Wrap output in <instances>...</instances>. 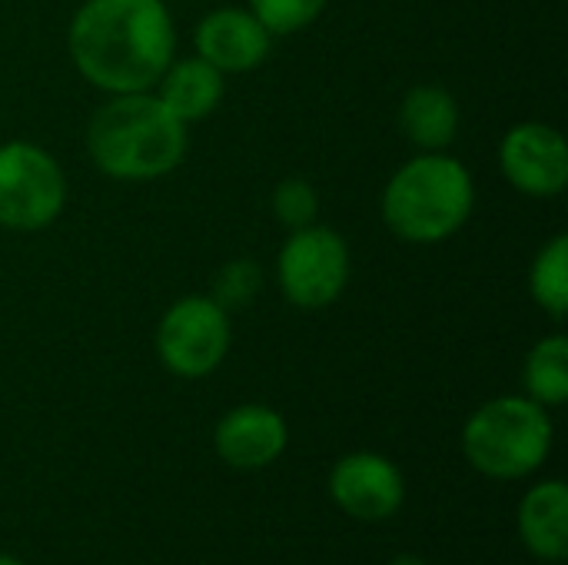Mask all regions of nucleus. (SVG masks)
<instances>
[{
    "instance_id": "nucleus-2",
    "label": "nucleus",
    "mask_w": 568,
    "mask_h": 565,
    "mask_svg": "<svg viewBox=\"0 0 568 565\" xmlns=\"http://www.w3.org/2000/svg\"><path fill=\"white\" fill-rule=\"evenodd\" d=\"M186 123L173 117L153 90L113 93L87 123L93 167L120 183H146L173 173L186 157Z\"/></svg>"
},
{
    "instance_id": "nucleus-17",
    "label": "nucleus",
    "mask_w": 568,
    "mask_h": 565,
    "mask_svg": "<svg viewBox=\"0 0 568 565\" xmlns=\"http://www.w3.org/2000/svg\"><path fill=\"white\" fill-rule=\"evenodd\" d=\"M329 0H250V10L273 37H293L316 23Z\"/></svg>"
},
{
    "instance_id": "nucleus-5",
    "label": "nucleus",
    "mask_w": 568,
    "mask_h": 565,
    "mask_svg": "<svg viewBox=\"0 0 568 565\" xmlns=\"http://www.w3.org/2000/svg\"><path fill=\"white\" fill-rule=\"evenodd\" d=\"M67 206V173L57 157L30 140L0 143V226L37 233L60 220Z\"/></svg>"
},
{
    "instance_id": "nucleus-22",
    "label": "nucleus",
    "mask_w": 568,
    "mask_h": 565,
    "mask_svg": "<svg viewBox=\"0 0 568 565\" xmlns=\"http://www.w3.org/2000/svg\"><path fill=\"white\" fill-rule=\"evenodd\" d=\"M556 565H559V563H556Z\"/></svg>"
},
{
    "instance_id": "nucleus-20",
    "label": "nucleus",
    "mask_w": 568,
    "mask_h": 565,
    "mask_svg": "<svg viewBox=\"0 0 568 565\" xmlns=\"http://www.w3.org/2000/svg\"><path fill=\"white\" fill-rule=\"evenodd\" d=\"M389 565H429L426 559H419V556H396Z\"/></svg>"
},
{
    "instance_id": "nucleus-3",
    "label": "nucleus",
    "mask_w": 568,
    "mask_h": 565,
    "mask_svg": "<svg viewBox=\"0 0 568 565\" xmlns=\"http://www.w3.org/2000/svg\"><path fill=\"white\" fill-rule=\"evenodd\" d=\"M383 223L393 236L416 246H436L456 236L476 210V180L459 157L419 153L403 163L383 196Z\"/></svg>"
},
{
    "instance_id": "nucleus-10",
    "label": "nucleus",
    "mask_w": 568,
    "mask_h": 565,
    "mask_svg": "<svg viewBox=\"0 0 568 565\" xmlns=\"http://www.w3.org/2000/svg\"><path fill=\"white\" fill-rule=\"evenodd\" d=\"M273 40L276 37L256 20L250 7H216L193 30L196 57L213 63L220 73H250L263 67Z\"/></svg>"
},
{
    "instance_id": "nucleus-7",
    "label": "nucleus",
    "mask_w": 568,
    "mask_h": 565,
    "mask_svg": "<svg viewBox=\"0 0 568 565\" xmlns=\"http://www.w3.org/2000/svg\"><path fill=\"white\" fill-rule=\"evenodd\" d=\"M156 360L166 373L180 380H203L223 366L233 326L230 310L220 306L213 296H180L166 306L156 323Z\"/></svg>"
},
{
    "instance_id": "nucleus-4",
    "label": "nucleus",
    "mask_w": 568,
    "mask_h": 565,
    "mask_svg": "<svg viewBox=\"0 0 568 565\" xmlns=\"http://www.w3.org/2000/svg\"><path fill=\"white\" fill-rule=\"evenodd\" d=\"M552 420L529 396H496L463 426V453L489 480H526L552 453Z\"/></svg>"
},
{
    "instance_id": "nucleus-15",
    "label": "nucleus",
    "mask_w": 568,
    "mask_h": 565,
    "mask_svg": "<svg viewBox=\"0 0 568 565\" xmlns=\"http://www.w3.org/2000/svg\"><path fill=\"white\" fill-rule=\"evenodd\" d=\"M526 396L539 406H562L568 400V340L566 333L542 336L523 366Z\"/></svg>"
},
{
    "instance_id": "nucleus-1",
    "label": "nucleus",
    "mask_w": 568,
    "mask_h": 565,
    "mask_svg": "<svg viewBox=\"0 0 568 565\" xmlns=\"http://www.w3.org/2000/svg\"><path fill=\"white\" fill-rule=\"evenodd\" d=\"M77 73L103 93L153 90L176 57L166 0H83L67 27Z\"/></svg>"
},
{
    "instance_id": "nucleus-11",
    "label": "nucleus",
    "mask_w": 568,
    "mask_h": 565,
    "mask_svg": "<svg viewBox=\"0 0 568 565\" xmlns=\"http://www.w3.org/2000/svg\"><path fill=\"white\" fill-rule=\"evenodd\" d=\"M290 443V426L286 420L263 403H243L230 410L216 430H213V450L216 456L240 473L266 470L283 456Z\"/></svg>"
},
{
    "instance_id": "nucleus-12",
    "label": "nucleus",
    "mask_w": 568,
    "mask_h": 565,
    "mask_svg": "<svg viewBox=\"0 0 568 565\" xmlns=\"http://www.w3.org/2000/svg\"><path fill=\"white\" fill-rule=\"evenodd\" d=\"M153 93L163 100V107L180 117L186 127L206 120L226 93V73H220L213 63H206L203 57H173L170 67L163 70V77L156 80Z\"/></svg>"
},
{
    "instance_id": "nucleus-16",
    "label": "nucleus",
    "mask_w": 568,
    "mask_h": 565,
    "mask_svg": "<svg viewBox=\"0 0 568 565\" xmlns=\"http://www.w3.org/2000/svg\"><path fill=\"white\" fill-rule=\"evenodd\" d=\"M529 296L539 310H546L556 323L568 313V236L556 233L532 256L529 266Z\"/></svg>"
},
{
    "instance_id": "nucleus-14",
    "label": "nucleus",
    "mask_w": 568,
    "mask_h": 565,
    "mask_svg": "<svg viewBox=\"0 0 568 565\" xmlns=\"http://www.w3.org/2000/svg\"><path fill=\"white\" fill-rule=\"evenodd\" d=\"M519 536L542 563H566L568 556V490L562 480L532 486L519 503Z\"/></svg>"
},
{
    "instance_id": "nucleus-8",
    "label": "nucleus",
    "mask_w": 568,
    "mask_h": 565,
    "mask_svg": "<svg viewBox=\"0 0 568 565\" xmlns=\"http://www.w3.org/2000/svg\"><path fill=\"white\" fill-rule=\"evenodd\" d=\"M499 170L506 183L532 200H556L568 186V147L562 130L526 120L499 140Z\"/></svg>"
},
{
    "instance_id": "nucleus-21",
    "label": "nucleus",
    "mask_w": 568,
    "mask_h": 565,
    "mask_svg": "<svg viewBox=\"0 0 568 565\" xmlns=\"http://www.w3.org/2000/svg\"><path fill=\"white\" fill-rule=\"evenodd\" d=\"M0 565H23L20 559H13V556H0Z\"/></svg>"
},
{
    "instance_id": "nucleus-13",
    "label": "nucleus",
    "mask_w": 568,
    "mask_h": 565,
    "mask_svg": "<svg viewBox=\"0 0 568 565\" xmlns=\"http://www.w3.org/2000/svg\"><path fill=\"white\" fill-rule=\"evenodd\" d=\"M463 127L459 100L439 83H416L399 103V130L419 153H443Z\"/></svg>"
},
{
    "instance_id": "nucleus-9",
    "label": "nucleus",
    "mask_w": 568,
    "mask_h": 565,
    "mask_svg": "<svg viewBox=\"0 0 568 565\" xmlns=\"http://www.w3.org/2000/svg\"><path fill=\"white\" fill-rule=\"evenodd\" d=\"M329 496L346 516L383 523L403 509L406 483L393 460L379 453H349L329 473Z\"/></svg>"
},
{
    "instance_id": "nucleus-19",
    "label": "nucleus",
    "mask_w": 568,
    "mask_h": 565,
    "mask_svg": "<svg viewBox=\"0 0 568 565\" xmlns=\"http://www.w3.org/2000/svg\"><path fill=\"white\" fill-rule=\"evenodd\" d=\"M256 293H260V266L253 260L226 263L216 276V286H213V300L226 310L250 303Z\"/></svg>"
},
{
    "instance_id": "nucleus-6",
    "label": "nucleus",
    "mask_w": 568,
    "mask_h": 565,
    "mask_svg": "<svg viewBox=\"0 0 568 565\" xmlns=\"http://www.w3.org/2000/svg\"><path fill=\"white\" fill-rule=\"evenodd\" d=\"M353 273V253L343 233L323 223L290 230L286 243L276 253V283L286 303L296 310H326L333 306Z\"/></svg>"
},
{
    "instance_id": "nucleus-18",
    "label": "nucleus",
    "mask_w": 568,
    "mask_h": 565,
    "mask_svg": "<svg viewBox=\"0 0 568 565\" xmlns=\"http://www.w3.org/2000/svg\"><path fill=\"white\" fill-rule=\"evenodd\" d=\"M273 213L290 230L316 223V216H320V193H316V186L310 180H303V176L283 180L273 190Z\"/></svg>"
}]
</instances>
